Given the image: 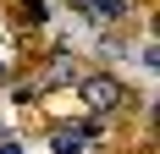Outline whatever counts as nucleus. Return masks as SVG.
I'll return each mask as SVG.
<instances>
[{"label":"nucleus","mask_w":160,"mask_h":154,"mask_svg":"<svg viewBox=\"0 0 160 154\" xmlns=\"http://www.w3.org/2000/svg\"><path fill=\"white\" fill-rule=\"evenodd\" d=\"M50 149L55 154H83L88 149V127H55L50 132Z\"/></svg>","instance_id":"2"},{"label":"nucleus","mask_w":160,"mask_h":154,"mask_svg":"<svg viewBox=\"0 0 160 154\" xmlns=\"http://www.w3.org/2000/svg\"><path fill=\"white\" fill-rule=\"evenodd\" d=\"M22 17L39 28V22H50V6H44V0H22Z\"/></svg>","instance_id":"5"},{"label":"nucleus","mask_w":160,"mask_h":154,"mask_svg":"<svg viewBox=\"0 0 160 154\" xmlns=\"http://www.w3.org/2000/svg\"><path fill=\"white\" fill-rule=\"evenodd\" d=\"M0 154H22V149H17V138H0Z\"/></svg>","instance_id":"6"},{"label":"nucleus","mask_w":160,"mask_h":154,"mask_svg":"<svg viewBox=\"0 0 160 154\" xmlns=\"http://www.w3.org/2000/svg\"><path fill=\"white\" fill-rule=\"evenodd\" d=\"M44 83H72V61L66 55H50L44 61Z\"/></svg>","instance_id":"4"},{"label":"nucleus","mask_w":160,"mask_h":154,"mask_svg":"<svg viewBox=\"0 0 160 154\" xmlns=\"http://www.w3.org/2000/svg\"><path fill=\"white\" fill-rule=\"evenodd\" d=\"M83 99H88V110H116L127 99V88H122L116 77H88V83H83Z\"/></svg>","instance_id":"1"},{"label":"nucleus","mask_w":160,"mask_h":154,"mask_svg":"<svg viewBox=\"0 0 160 154\" xmlns=\"http://www.w3.org/2000/svg\"><path fill=\"white\" fill-rule=\"evenodd\" d=\"M83 17L88 22H122L127 17V0H83Z\"/></svg>","instance_id":"3"}]
</instances>
